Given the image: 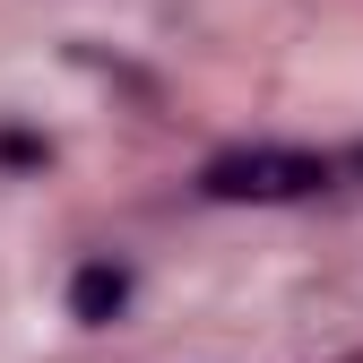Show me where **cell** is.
<instances>
[{"mask_svg": "<svg viewBox=\"0 0 363 363\" xmlns=\"http://www.w3.org/2000/svg\"><path fill=\"white\" fill-rule=\"evenodd\" d=\"M329 182H337V164L311 147H225L199 164V191L216 208H286V199L329 191Z\"/></svg>", "mask_w": 363, "mask_h": 363, "instance_id": "1", "label": "cell"}, {"mask_svg": "<svg viewBox=\"0 0 363 363\" xmlns=\"http://www.w3.org/2000/svg\"><path fill=\"white\" fill-rule=\"evenodd\" d=\"M121 311H130V268L121 259H86L69 277V320L78 329H113Z\"/></svg>", "mask_w": 363, "mask_h": 363, "instance_id": "2", "label": "cell"}, {"mask_svg": "<svg viewBox=\"0 0 363 363\" xmlns=\"http://www.w3.org/2000/svg\"><path fill=\"white\" fill-rule=\"evenodd\" d=\"M43 139H26V130H0V164H35Z\"/></svg>", "mask_w": 363, "mask_h": 363, "instance_id": "3", "label": "cell"}, {"mask_svg": "<svg viewBox=\"0 0 363 363\" xmlns=\"http://www.w3.org/2000/svg\"><path fill=\"white\" fill-rule=\"evenodd\" d=\"M346 173H363V147H354V156H346Z\"/></svg>", "mask_w": 363, "mask_h": 363, "instance_id": "4", "label": "cell"}]
</instances>
